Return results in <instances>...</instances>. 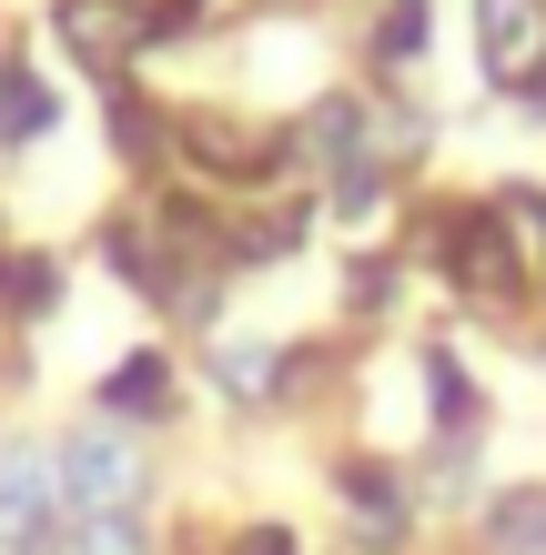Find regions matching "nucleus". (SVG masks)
Returning <instances> with one entry per match:
<instances>
[{
  "label": "nucleus",
  "instance_id": "1",
  "mask_svg": "<svg viewBox=\"0 0 546 555\" xmlns=\"http://www.w3.org/2000/svg\"><path fill=\"white\" fill-rule=\"evenodd\" d=\"M51 475H61V515H112V526H132L142 495H152V465H142V444L122 424H81L51 454Z\"/></svg>",
  "mask_w": 546,
  "mask_h": 555
},
{
  "label": "nucleus",
  "instance_id": "2",
  "mask_svg": "<svg viewBox=\"0 0 546 555\" xmlns=\"http://www.w3.org/2000/svg\"><path fill=\"white\" fill-rule=\"evenodd\" d=\"M435 253H445V273H456L466 293H486V304H517V293H526V253L517 243H506V212L486 203V212H456V222H445V233H435Z\"/></svg>",
  "mask_w": 546,
  "mask_h": 555
},
{
  "label": "nucleus",
  "instance_id": "3",
  "mask_svg": "<svg viewBox=\"0 0 546 555\" xmlns=\"http://www.w3.org/2000/svg\"><path fill=\"white\" fill-rule=\"evenodd\" d=\"M475 51H486L496 91L546 81V0H475Z\"/></svg>",
  "mask_w": 546,
  "mask_h": 555
},
{
  "label": "nucleus",
  "instance_id": "4",
  "mask_svg": "<svg viewBox=\"0 0 546 555\" xmlns=\"http://www.w3.org/2000/svg\"><path fill=\"white\" fill-rule=\"evenodd\" d=\"M61 545V475L41 454H11L0 475V555H51Z\"/></svg>",
  "mask_w": 546,
  "mask_h": 555
},
{
  "label": "nucleus",
  "instance_id": "5",
  "mask_svg": "<svg viewBox=\"0 0 546 555\" xmlns=\"http://www.w3.org/2000/svg\"><path fill=\"white\" fill-rule=\"evenodd\" d=\"M344 505H355V535L384 555V545H405V485H395V465H344Z\"/></svg>",
  "mask_w": 546,
  "mask_h": 555
},
{
  "label": "nucleus",
  "instance_id": "6",
  "mask_svg": "<svg viewBox=\"0 0 546 555\" xmlns=\"http://www.w3.org/2000/svg\"><path fill=\"white\" fill-rule=\"evenodd\" d=\"M61 41H72L81 61H102V72H112L122 51H142V41H152V21L112 11V0H61Z\"/></svg>",
  "mask_w": 546,
  "mask_h": 555
},
{
  "label": "nucleus",
  "instance_id": "7",
  "mask_svg": "<svg viewBox=\"0 0 546 555\" xmlns=\"http://www.w3.org/2000/svg\"><path fill=\"white\" fill-rule=\"evenodd\" d=\"M142 414H173V353H132L102 374V424H142Z\"/></svg>",
  "mask_w": 546,
  "mask_h": 555
},
{
  "label": "nucleus",
  "instance_id": "8",
  "mask_svg": "<svg viewBox=\"0 0 546 555\" xmlns=\"http://www.w3.org/2000/svg\"><path fill=\"white\" fill-rule=\"evenodd\" d=\"M486 545L496 555H546V485H506V495H486Z\"/></svg>",
  "mask_w": 546,
  "mask_h": 555
},
{
  "label": "nucleus",
  "instance_id": "9",
  "mask_svg": "<svg viewBox=\"0 0 546 555\" xmlns=\"http://www.w3.org/2000/svg\"><path fill=\"white\" fill-rule=\"evenodd\" d=\"M51 121H61L51 81H41V72H21V61H0V142H41Z\"/></svg>",
  "mask_w": 546,
  "mask_h": 555
},
{
  "label": "nucleus",
  "instance_id": "10",
  "mask_svg": "<svg viewBox=\"0 0 546 555\" xmlns=\"http://www.w3.org/2000/svg\"><path fill=\"white\" fill-rule=\"evenodd\" d=\"M304 152H314V162H334V172H355V162H365V102H344V91H334V102H314Z\"/></svg>",
  "mask_w": 546,
  "mask_h": 555
},
{
  "label": "nucleus",
  "instance_id": "11",
  "mask_svg": "<svg viewBox=\"0 0 546 555\" xmlns=\"http://www.w3.org/2000/svg\"><path fill=\"white\" fill-rule=\"evenodd\" d=\"M213 374H223V395H233V404H264L274 384H283V353H274V344H223Z\"/></svg>",
  "mask_w": 546,
  "mask_h": 555
},
{
  "label": "nucleus",
  "instance_id": "12",
  "mask_svg": "<svg viewBox=\"0 0 546 555\" xmlns=\"http://www.w3.org/2000/svg\"><path fill=\"white\" fill-rule=\"evenodd\" d=\"M0 304H11V313H51L61 304V273L41 263V253H0Z\"/></svg>",
  "mask_w": 546,
  "mask_h": 555
},
{
  "label": "nucleus",
  "instance_id": "13",
  "mask_svg": "<svg viewBox=\"0 0 546 555\" xmlns=\"http://www.w3.org/2000/svg\"><path fill=\"white\" fill-rule=\"evenodd\" d=\"M51 555H142V526H112V515H72V535Z\"/></svg>",
  "mask_w": 546,
  "mask_h": 555
},
{
  "label": "nucleus",
  "instance_id": "14",
  "mask_svg": "<svg viewBox=\"0 0 546 555\" xmlns=\"http://www.w3.org/2000/svg\"><path fill=\"white\" fill-rule=\"evenodd\" d=\"M426 384H435V424H445V435H466V414H475V395H466V374H456V353H435V344H426Z\"/></svg>",
  "mask_w": 546,
  "mask_h": 555
},
{
  "label": "nucleus",
  "instance_id": "15",
  "mask_svg": "<svg viewBox=\"0 0 546 555\" xmlns=\"http://www.w3.org/2000/svg\"><path fill=\"white\" fill-rule=\"evenodd\" d=\"M426 11H435V0H395L384 30H374V61H415V51H426Z\"/></svg>",
  "mask_w": 546,
  "mask_h": 555
},
{
  "label": "nucleus",
  "instance_id": "16",
  "mask_svg": "<svg viewBox=\"0 0 546 555\" xmlns=\"http://www.w3.org/2000/svg\"><path fill=\"white\" fill-rule=\"evenodd\" d=\"M496 212L517 222V253H526V263H546V192L517 182V192H496Z\"/></svg>",
  "mask_w": 546,
  "mask_h": 555
},
{
  "label": "nucleus",
  "instance_id": "17",
  "mask_svg": "<svg viewBox=\"0 0 546 555\" xmlns=\"http://www.w3.org/2000/svg\"><path fill=\"white\" fill-rule=\"evenodd\" d=\"M112 132H122V152H152V112L132 102V91H122V102H112Z\"/></svg>",
  "mask_w": 546,
  "mask_h": 555
},
{
  "label": "nucleus",
  "instance_id": "18",
  "mask_svg": "<svg viewBox=\"0 0 546 555\" xmlns=\"http://www.w3.org/2000/svg\"><path fill=\"white\" fill-rule=\"evenodd\" d=\"M233 555H294V535H283V526H253V535H243Z\"/></svg>",
  "mask_w": 546,
  "mask_h": 555
}]
</instances>
